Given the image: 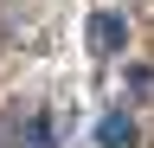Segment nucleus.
<instances>
[{"mask_svg": "<svg viewBox=\"0 0 154 148\" xmlns=\"http://www.w3.org/2000/svg\"><path fill=\"white\" fill-rule=\"evenodd\" d=\"M96 148H135V122L122 109H109V116L96 122Z\"/></svg>", "mask_w": 154, "mask_h": 148, "instance_id": "obj_2", "label": "nucleus"}, {"mask_svg": "<svg viewBox=\"0 0 154 148\" xmlns=\"http://www.w3.org/2000/svg\"><path fill=\"white\" fill-rule=\"evenodd\" d=\"M26 148H51V116H45V109L26 116Z\"/></svg>", "mask_w": 154, "mask_h": 148, "instance_id": "obj_3", "label": "nucleus"}, {"mask_svg": "<svg viewBox=\"0 0 154 148\" xmlns=\"http://www.w3.org/2000/svg\"><path fill=\"white\" fill-rule=\"evenodd\" d=\"M122 45H128V20H122V13H96V20H90V52H96V58H116Z\"/></svg>", "mask_w": 154, "mask_h": 148, "instance_id": "obj_1", "label": "nucleus"}]
</instances>
